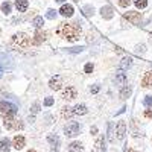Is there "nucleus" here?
I'll return each mask as SVG.
<instances>
[{"label":"nucleus","instance_id":"obj_8","mask_svg":"<svg viewBox=\"0 0 152 152\" xmlns=\"http://www.w3.org/2000/svg\"><path fill=\"white\" fill-rule=\"evenodd\" d=\"M125 70H119L117 73H116V76H114V84H116L119 88H122V87H125V84H126V75L123 73Z\"/></svg>","mask_w":152,"mask_h":152},{"label":"nucleus","instance_id":"obj_16","mask_svg":"<svg viewBox=\"0 0 152 152\" xmlns=\"http://www.w3.org/2000/svg\"><path fill=\"white\" fill-rule=\"evenodd\" d=\"M100 14H102V17L104 18H107V20H110V18H113V8L111 6H104L102 9H100Z\"/></svg>","mask_w":152,"mask_h":152},{"label":"nucleus","instance_id":"obj_12","mask_svg":"<svg viewBox=\"0 0 152 152\" xmlns=\"http://www.w3.org/2000/svg\"><path fill=\"white\" fill-rule=\"evenodd\" d=\"M62 85V79H61V76H53L52 79H50L49 82V87L52 88V90H59Z\"/></svg>","mask_w":152,"mask_h":152},{"label":"nucleus","instance_id":"obj_1","mask_svg":"<svg viewBox=\"0 0 152 152\" xmlns=\"http://www.w3.org/2000/svg\"><path fill=\"white\" fill-rule=\"evenodd\" d=\"M56 34L62 38H66L69 41H76L79 38V34H81V26L78 23H66L62 21L59 23V26L56 29Z\"/></svg>","mask_w":152,"mask_h":152},{"label":"nucleus","instance_id":"obj_4","mask_svg":"<svg viewBox=\"0 0 152 152\" xmlns=\"http://www.w3.org/2000/svg\"><path fill=\"white\" fill-rule=\"evenodd\" d=\"M3 123L6 129H23V123L20 120H15L14 116H3Z\"/></svg>","mask_w":152,"mask_h":152},{"label":"nucleus","instance_id":"obj_44","mask_svg":"<svg viewBox=\"0 0 152 152\" xmlns=\"http://www.w3.org/2000/svg\"><path fill=\"white\" fill-rule=\"evenodd\" d=\"M76 2H79V0H76Z\"/></svg>","mask_w":152,"mask_h":152},{"label":"nucleus","instance_id":"obj_23","mask_svg":"<svg viewBox=\"0 0 152 152\" xmlns=\"http://www.w3.org/2000/svg\"><path fill=\"white\" fill-rule=\"evenodd\" d=\"M129 94H131V87H122L120 97L122 99H126V97H129Z\"/></svg>","mask_w":152,"mask_h":152},{"label":"nucleus","instance_id":"obj_38","mask_svg":"<svg viewBox=\"0 0 152 152\" xmlns=\"http://www.w3.org/2000/svg\"><path fill=\"white\" fill-rule=\"evenodd\" d=\"M99 91V85H93L91 87V93H97Z\"/></svg>","mask_w":152,"mask_h":152},{"label":"nucleus","instance_id":"obj_43","mask_svg":"<svg viewBox=\"0 0 152 152\" xmlns=\"http://www.w3.org/2000/svg\"><path fill=\"white\" fill-rule=\"evenodd\" d=\"M0 78H2V70H0Z\"/></svg>","mask_w":152,"mask_h":152},{"label":"nucleus","instance_id":"obj_39","mask_svg":"<svg viewBox=\"0 0 152 152\" xmlns=\"http://www.w3.org/2000/svg\"><path fill=\"white\" fill-rule=\"evenodd\" d=\"M91 132H93V134H96V132H97V128H96V126H93V128H91Z\"/></svg>","mask_w":152,"mask_h":152},{"label":"nucleus","instance_id":"obj_28","mask_svg":"<svg viewBox=\"0 0 152 152\" xmlns=\"http://www.w3.org/2000/svg\"><path fill=\"white\" fill-rule=\"evenodd\" d=\"M46 17H47L49 20H53V18L56 17V11H53V9H49V11H47V14H46Z\"/></svg>","mask_w":152,"mask_h":152},{"label":"nucleus","instance_id":"obj_30","mask_svg":"<svg viewBox=\"0 0 152 152\" xmlns=\"http://www.w3.org/2000/svg\"><path fill=\"white\" fill-rule=\"evenodd\" d=\"M143 104H145V107H152V96H146Z\"/></svg>","mask_w":152,"mask_h":152},{"label":"nucleus","instance_id":"obj_13","mask_svg":"<svg viewBox=\"0 0 152 152\" xmlns=\"http://www.w3.org/2000/svg\"><path fill=\"white\" fill-rule=\"evenodd\" d=\"M59 14L62 17H72L73 15V6L72 5H62L59 9Z\"/></svg>","mask_w":152,"mask_h":152},{"label":"nucleus","instance_id":"obj_20","mask_svg":"<svg viewBox=\"0 0 152 152\" xmlns=\"http://www.w3.org/2000/svg\"><path fill=\"white\" fill-rule=\"evenodd\" d=\"M46 32H41V31H38L37 34H35V38H34V43L35 44H41L44 40H46Z\"/></svg>","mask_w":152,"mask_h":152},{"label":"nucleus","instance_id":"obj_25","mask_svg":"<svg viewBox=\"0 0 152 152\" xmlns=\"http://www.w3.org/2000/svg\"><path fill=\"white\" fill-rule=\"evenodd\" d=\"M134 3L137 8H140V9H145L148 6V0H134Z\"/></svg>","mask_w":152,"mask_h":152},{"label":"nucleus","instance_id":"obj_14","mask_svg":"<svg viewBox=\"0 0 152 152\" xmlns=\"http://www.w3.org/2000/svg\"><path fill=\"white\" fill-rule=\"evenodd\" d=\"M12 143H14V148H15V149H23V148H24V143H26V140H24V137H23V135L18 134V135L14 137Z\"/></svg>","mask_w":152,"mask_h":152},{"label":"nucleus","instance_id":"obj_33","mask_svg":"<svg viewBox=\"0 0 152 152\" xmlns=\"http://www.w3.org/2000/svg\"><path fill=\"white\" fill-rule=\"evenodd\" d=\"M129 3H131V0H119V5H120V6H123V8H126Z\"/></svg>","mask_w":152,"mask_h":152},{"label":"nucleus","instance_id":"obj_37","mask_svg":"<svg viewBox=\"0 0 152 152\" xmlns=\"http://www.w3.org/2000/svg\"><path fill=\"white\" fill-rule=\"evenodd\" d=\"M145 116L151 119V117H152V110H146V111H145Z\"/></svg>","mask_w":152,"mask_h":152},{"label":"nucleus","instance_id":"obj_42","mask_svg":"<svg viewBox=\"0 0 152 152\" xmlns=\"http://www.w3.org/2000/svg\"><path fill=\"white\" fill-rule=\"evenodd\" d=\"M28 152H37V151H34V149H31V151H28Z\"/></svg>","mask_w":152,"mask_h":152},{"label":"nucleus","instance_id":"obj_41","mask_svg":"<svg viewBox=\"0 0 152 152\" xmlns=\"http://www.w3.org/2000/svg\"><path fill=\"white\" fill-rule=\"evenodd\" d=\"M125 152H137V151H132V149H125Z\"/></svg>","mask_w":152,"mask_h":152},{"label":"nucleus","instance_id":"obj_9","mask_svg":"<svg viewBox=\"0 0 152 152\" xmlns=\"http://www.w3.org/2000/svg\"><path fill=\"white\" fill-rule=\"evenodd\" d=\"M47 140H49L50 145H52V152H58V148H59V138H58V135L56 134H49Z\"/></svg>","mask_w":152,"mask_h":152},{"label":"nucleus","instance_id":"obj_40","mask_svg":"<svg viewBox=\"0 0 152 152\" xmlns=\"http://www.w3.org/2000/svg\"><path fill=\"white\" fill-rule=\"evenodd\" d=\"M55 2H56V3H64L66 0H55Z\"/></svg>","mask_w":152,"mask_h":152},{"label":"nucleus","instance_id":"obj_24","mask_svg":"<svg viewBox=\"0 0 152 152\" xmlns=\"http://www.w3.org/2000/svg\"><path fill=\"white\" fill-rule=\"evenodd\" d=\"M32 24L37 28V29H40L43 24H44V20H43V17H35L34 18V21H32Z\"/></svg>","mask_w":152,"mask_h":152},{"label":"nucleus","instance_id":"obj_19","mask_svg":"<svg viewBox=\"0 0 152 152\" xmlns=\"http://www.w3.org/2000/svg\"><path fill=\"white\" fill-rule=\"evenodd\" d=\"M69 151H70V152H82V151H84L82 143H79V142L70 143V145H69Z\"/></svg>","mask_w":152,"mask_h":152},{"label":"nucleus","instance_id":"obj_26","mask_svg":"<svg viewBox=\"0 0 152 152\" xmlns=\"http://www.w3.org/2000/svg\"><path fill=\"white\" fill-rule=\"evenodd\" d=\"M2 11H3V14H11V3L9 2H5L3 5H2Z\"/></svg>","mask_w":152,"mask_h":152},{"label":"nucleus","instance_id":"obj_27","mask_svg":"<svg viewBox=\"0 0 152 152\" xmlns=\"http://www.w3.org/2000/svg\"><path fill=\"white\" fill-rule=\"evenodd\" d=\"M84 12H85V15H93L94 14V9H93V6L87 5V6H84Z\"/></svg>","mask_w":152,"mask_h":152},{"label":"nucleus","instance_id":"obj_7","mask_svg":"<svg viewBox=\"0 0 152 152\" xmlns=\"http://www.w3.org/2000/svg\"><path fill=\"white\" fill-rule=\"evenodd\" d=\"M125 18L128 21H131L132 24H137V23L142 21V14H140V12H137V11H131V12H126V14H125Z\"/></svg>","mask_w":152,"mask_h":152},{"label":"nucleus","instance_id":"obj_3","mask_svg":"<svg viewBox=\"0 0 152 152\" xmlns=\"http://www.w3.org/2000/svg\"><path fill=\"white\" fill-rule=\"evenodd\" d=\"M18 107L15 104H11L8 100H0V113L3 116H15Z\"/></svg>","mask_w":152,"mask_h":152},{"label":"nucleus","instance_id":"obj_11","mask_svg":"<svg viewBox=\"0 0 152 152\" xmlns=\"http://www.w3.org/2000/svg\"><path fill=\"white\" fill-rule=\"evenodd\" d=\"M91 152H105V137H99Z\"/></svg>","mask_w":152,"mask_h":152},{"label":"nucleus","instance_id":"obj_31","mask_svg":"<svg viewBox=\"0 0 152 152\" xmlns=\"http://www.w3.org/2000/svg\"><path fill=\"white\" fill-rule=\"evenodd\" d=\"M108 140H110V142L114 140V138H113V125H111V123L108 125Z\"/></svg>","mask_w":152,"mask_h":152},{"label":"nucleus","instance_id":"obj_35","mask_svg":"<svg viewBox=\"0 0 152 152\" xmlns=\"http://www.w3.org/2000/svg\"><path fill=\"white\" fill-rule=\"evenodd\" d=\"M93 72V64H87L85 66V73H91Z\"/></svg>","mask_w":152,"mask_h":152},{"label":"nucleus","instance_id":"obj_15","mask_svg":"<svg viewBox=\"0 0 152 152\" xmlns=\"http://www.w3.org/2000/svg\"><path fill=\"white\" fill-rule=\"evenodd\" d=\"M132 66V58L131 56H123L122 61H120V69L122 70H126Z\"/></svg>","mask_w":152,"mask_h":152},{"label":"nucleus","instance_id":"obj_18","mask_svg":"<svg viewBox=\"0 0 152 152\" xmlns=\"http://www.w3.org/2000/svg\"><path fill=\"white\" fill-rule=\"evenodd\" d=\"M142 85L146 87V88H151V87H152V72H148V73L145 75V78H143V81H142Z\"/></svg>","mask_w":152,"mask_h":152},{"label":"nucleus","instance_id":"obj_22","mask_svg":"<svg viewBox=\"0 0 152 152\" xmlns=\"http://www.w3.org/2000/svg\"><path fill=\"white\" fill-rule=\"evenodd\" d=\"M87 111H88L87 107L82 105V104H81V105H76V107L73 108V113H75V114H79V116H84V114H87Z\"/></svg>","mask_w":152,"mask_h":152},{"label":"nucleus","instance_id":"obj_29","mask_svg":"<svg viewBox=\"0 0 152 152\" xmlns=\"http://www.w3.org/2000/svg\"><path fill=\"white\" fill-rule=\"evenodd\" d=\"M82 50H84V47L79 46V47H72V49H69L67 52H70V53H78V52H82Z\"/></svg>","mask_w":152,"mask_h":152},{"label":"nucleus","instance_id":"obj_2","mask_svg":"<svg viewBox=\"0 0 152 152\" xmlns=\"http://www.w3.org/2000/svg\"><path fill=\"white\" fill-rule=\"evenodd\" d=\"M29 37L26 35V34H23V32H20V34H15L14 37H12V40H11V46L12 47H17V49H26L28 46H29Z\"/></svg>","mask_w":152,"mask_h":152},{"label":"nucleus","instance_id":"obj_6","mask_svg":"<svg viewBox=\"0 0 152 152\" xmlns=\"http://www.w3.org/2000/svg\"><path fill=\"white\" fill-rule=\"evenodd\" d=\"M114 134H116V138H117V140H123V138H125V134H126V123H125V120L117 122Z\"/></svg>","mask_w":152,"mask_h":152},{"label":"nucleus","instance_id":"obj_21","mask_svg":"<svg viewBox=\"0 0 152 152\" xmlns=\"http://www.w3.org/2000/svg\"><path fill=\"white\" fill-rule=\"evenodd\" d=\"M9 149H11L9 138H2V140H0V151H2V152H8Z\"/></svg>","mask_w":152,"mask_h":152},{"label":"nucleus","instance_id":"obj_34","mask_svg":"<svg viewBox=\"0 0 152 152\" xmlns=\"http://www.w3.org/2000/svg\"><path fill=\"white\" fill-rule=\"evenodd\" d=\"M38 108H40V104H38V102H35V104H34V107H32V114H34V116H35V114L38 113Z\"/></svg>","mask_w":152,"mask_h":152},{"label":"nucleus","instance_id":"obj_10","mask_svg":"<svg viewBox=\"0 0 152 152\" xmlns=\"http://www.w3.org/2000/svg\"><path fill=\"white\" fill-rule=\"evenodd\" d=\"M76 97V88L75 87H67L64 91H62V99L66 100H72Z\"/></svg>","mask_w":152,"mask_h":152},{"label":"nucleus","instance_id":"obj_36","mask_svg":"<svg viewBox=\"0 0 152 152\" xmlns=\"http://www.w3.org/2000/svg\"><path fill=\"white\" fill-rule=\"evenodd\" d=\"M137 53H145V46H137Z\"/></svg>","mask_w":152,"mask_h":152},{"label":"nucleus","instance_id":"obj_5","mask_svg":"<svg viewBox=\"0 0 152 152\" xmlns=\"http://www.w3.org/2000/svg\"><path fill=\"white\" fill-rule=\"evenodd\" d=\"M81 132V125L78 122H69L66 126H64V134L67 137H75Z\"/></svg>","mask_w":152,"mask_h":152},{"label":"nucleus","instance_id":"obj_17","mask_svg":"<svg viewBox=\"0 0 152 152\" xmlns=\"http://www.w3.org/2000/svg\"><path fill=\"white\" fill-rule=\"evenodd\" d=\"M28 6H29L28 0H17V2H15V8H17L18 12H24L28 9Z\"/></svg>","mask_w":152,"mask_h":152},{"label":"nucleus","instance_id":"obj_32","mask_svg":"<svg viewBox=\"0 0 152 152\" xmlns=\"http://www.w3.org/2000/svg\"><path fill=\"white\" fill-rule=\"evenodd\" d=\"M44 105H46V107L53 105V99H52V97H46V99H44Z\"/></svg>","mask_w":152,"mask_h":152}]
</instances>
